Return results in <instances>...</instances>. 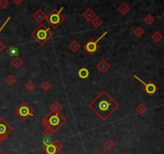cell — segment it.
Instances as JSON below:
<instances>
[{"mask_svg":"<svg viewBox=\"0 0 164 154\" xmlns=\"http://www.w3.org/2000/svg\"><path fill=\"white\" fill-rule=\"evenodd\" d=\"M88 106L103 121L107 120L119 108V103L106 90H102Z\"/></svg>","mask_w":164,"mask_h":154,"instance_id":"cell-1","label":"cell"},{"mask_svg":"<svg viewBox=\"0 0 164 154\" xmlns=\"http://www.w3.org/2000/svg\"><path fill=\"white\" fill-rule=\"evenodd\" d=\"M67 119L61 113L50 112L42 120V125L45 128H50L55 133L67 123Z\"/></svg>","mask_w":164,"mask_h":154,"instance_id":"cell-2","label":"cell"},{"mask_svg":"<svg viewBox=\"0 0 164 154\" xmlns=\"http://www.w3.org/2000/svg\"><path fill=\"white\" fill-rule=\"evenodd\" d=\"M31 36L35 38V40L38 42L41 46L44 45L50 38L53 37L52 32L50 28H48L43 23H40L39 26L31 33Z\"/></svg>","mask_w":164,"mask_h":154,"instance_id":"cell-3","label":"cell"},{"mask_svg":"<svg viewBox=\"0 0 164 154\" xmlns=\"http://www.w3.org/2000/svg\"><path fill=\"white\" fill-rule=\"evenodd\" d=\"M63 8H64L63 7H61L59 10L55 8L49 14H47V18L45 20L53 29H57L65 21L66 18L61 14Z\"/></svg>","mask_w":164,"mask_h":154,"instance_id":"cell-4","label":"cell"},{"mask_svg":"<svg viewBox=\"0 0 164 154\" xmlns=\"http://www.w3.org/2000/svg\"><path fill=\"white\" fill-rule=\"evenodd\" d=\"M14 112L19 116L23 120H26L28 117L34 115V110L26 103V102H23L18 108L15 109Z\"/></svg>","mask_w":164,"mask_h":154,"instance_id":"cell-5","label":"cell"},{"mask_svg":"<svg viewBox=\"0 0 164 154\" xmlns=\"http://www.w3.org/2000/svg\"><path fill=\"white\" fill-rule=\"evenodd\" d=\"M107 31H105L104 33L102 34V35L98 38L97 40H95V39H93V38H90V39L88 40L87 43H86L85 44L83 45V49H84L88 54H90V55H94L100 48L99 45L98 44V43H99V42L107 35Z\"/></svg>","mask_w":164,"mask_h":154,"instance_id":"cell-6","label":"cell"},{"mask_svg":"<svg viewBox=\"0 0 164 154\" xmlns=\"http://www.w3.org/2000/svg\"><path fill=\"white\" fill-rule=\"evenodd\" d=\"M13 127L9 125L2 117H0V140L3 141L9 137L10 133L13 131Z\"/></svg>","mask_w":164,"mask_h":154,"instance_id":"cell-7","label":"cell"},{"mask_svg":"<svg viewBox=\"0 0 164 154\" xmlns=\"http://www.w3.org/2000/svg\"><path fill=\"white\" fill-rule=\"evenodd\" d=\"M134 77H135L137 80H138V81L141 82V83L143 84V86H144L143 90H144L146 93L148 94L149 96H152V95H154V94L158 91V87L156 86V84H155L153 81H151V80L148 82V83H145L143 80L139 79V77L137 76L136 75H134Z\"/></svg>","mask_w":164,"mask_h":154,"instance_id":"cell-8","label":"cell"},{"mask_svg":"<svg viewBox=\"0 0 164 154\" xmlns=\"http://www.w3.org/2000/svg\"><path fill=\"white\" fill-rule=\"evenodd\" d=\"M96 67H97V69L99 70L101 73L105 74V73L111 68V64H110L109 63L107 62L105 59H102V60L96 65Z\"/></svg>","mask_w":164,"mask_h":154,"instance_id":"cell-9","label":"cell"},{"mask_svg":"<svg viewBox=\"0 0 164 154\" xmlns=\"http://www.w3.org/2000/svg\"><path fill=\"white\" fill-rule=\"evenodd\" d=\"M46 18H47V14L43 12L42 9H38L33 14V19L39 23H41L43 20H45Z\"/></svg>","mask_w":164,"mask_h":154,"instance_id":"cell-10","label":"cell"},{"mask_svg":"<svg viewBox=\"0 0 164 154\" xmlns=\"http://www.w3.org/2000/svg\"><path fill=\"white\" fill-rule=\"evenodd\" d=\"M83 16L87 21L90 22L95 16H96V14H95V12L93 11L90 8H87V9L83 13Z\"/></svg>","mask_w":164,"mask_h":154,"instance_id":"cell-11","label":"cell"},{"mask_svg":"<svg viewBox=\"0 0 164 154\" xmlns=\"http://www.w3.org/2000/svg\"><path fill=\"white\" fill-rule=\"evenodd\" d=\"M43 150L46 154H57L59 152L56 148L53 145L52 143L49 145H45L43 148Z\"/></svg>","mask_w":164,"mask_h":154,"instance_id":"cell-12","label":"cell"},{"mask_svg":"<svg viewBox=\"0 0 164 154\" xmlns=\"http://www.w3.org/2000/svg\"><path fill=\"white\" fill-rule=\"evenodd\" d=\"M6 52L8 55L11 57H17V55H19V48L15 46H11L6 50Z\"/></svg>","mask_w":164,"mask_h":154,"instance_id":"cell-13","label":"cell"},{"mask_svg":"<svg viewBox=\"0 0 164 154\" xmlns=\"http://www.w3.org/2000/svg\"><path fill=\"white\" fill-rule=\"evenodd\" d=\"M50 111L53 112L60 113V112L62 110V106L60 104L58 101H55L50 106Z\"/></svg>","mask_w":164,"mask_h":154,"instance_id":"cell-14","label":"cell"},{"mask_svg":"<svg viewBox=\"0 0 164 154\" xmlns=\"http://www.w3.org/2000/svg\"><path fill=\"white\" fill-rule=\"evenodd\" d=\"M103 146L106 149H107V151H111L112 149H114L116 146V144H115V142L111 139H107L106 141L104 142V144H103Z\"/></svg>","mask_w":164,"mask_h":154,"instance_id":"cell-15","label":"cell"},{"mask_svg":"<svg viewBox=\"0 0 164 154\" xmlns=\"http://www.w3.org/2000/svg\"><path fill=\"white\" fill-rule=\"evenodd\" d=\"M78 75H79L80 79H86L90 75V72L86 67H82V68H80L79 70V72H78Z\"/></svg>","mask_w":164,"mask_h":154,"instance_id":"cell-16","label":"cell"},{"mask_svg":"<svg viewBox=\"0 0 164 154\" xmlns=\"http://www.w3.org/2000/svg\"><path fill=\"white\" fill-rule=\"evenodd\" d=\"M11 63L12 66H13L14 68L18 69V68H19V67L23 66V60H22L21 58H19L17 56V57H14V59L11 60Z\"/></svg>","mask_w":164,"mask_h":154,"instance_id":"cell-17","label":"cell"},{"mask_svg":"<svg viewBox=\"0 0 164 154\" xmlns=\"http://www.w3.org/2000/svg\"><path fill=\"white\" fill-rule=\"evenodd\" d=\"M118 10H119V11L120 12V13H122V14L125 15V14H127V13L131 11V7H129V5L126 4V2H123V3L119 6Z\"/></svg>","mask_w":164,"mask_h":154,"instance_id":"cell-18","label":"cell"},{"mask_svg":"<svg viewBox=\"0 0 164 154\" xmlns=\"http://www.w3.org/2000/svg\"><path fill=\"white\" fill-rule=\"evenodd\" d=\"M68 48H69V49H71L73 52L75 53L80 49L81 46H80V44H79L76 40H73L71 43H70L69 46H68Z\"/></svg>","mask_w":164,"mask_h":154,"instance_id":"cell-19","label":"cell"},{"mask_svg":"<svg viewBox=\"0 0 164 154\" xmlns=\"http://www.w3.org/2000/svg\"><path fill=\"white\" fill-rule=\"evenodd\" d=\"M150 38H152V40L154 41V42H155V43H159V42L162 38V35H161L160 32H159V31H155V32L150 35Z\"/></svg>","mask_w":164,"mask_h":154,"instance_id":"cell-20","label":"cell"},{"mask_svg":"<svg viewBox=\"0 0 164 154\" xmlns=\"http://www.w3.org/2000/svg\"><path fill=\"white\" fill-rule=\"evenodd\" d=\"M5 82H6L9 86H13V85L15 84V82H16V78H15L13 75H9L8 76L6 77Z\"/></svg>","mask_w":164,"mask_h":154,"instance_id":"cell-21","label":"cell"},{"mask_svg":"<svg viewBox=\"0 0 164 154\" xmlns=\"http://www.w3.org/2000/svg\"><path fill=\"white\" fill-rule=\"evenodd\" d=\"M90 23H91V24H92V26H94L95 27H99V26H101V24L102 23V21L101 20V19H100L99 17L98 16H95L94 19L90 21Z\"/></svg>","mask_w":164,"mask_h":154,"instance_id":"cell-22","label":"cell"},{"mask_svg":"<svg viewBox=\"0 0 164 154\" xmlns=\"http://www.w3.org/2000/svg\"><path fill=\"white\" fill-rule=\"evenodd\" d=\"M155 18H154L150 14H148L143 19V21L145 22L147 25H151V24L155 22Z\"/></svg>","mask_w":164,"mask_h":154,"instance_id":"cell-23","label":"cell"},{"mask_svg":"<svg viewBox=\"0 0 164 154\" xmlns=\"http://www.w3.org/2000/svg\"><path fill=\"white\" fill-rule=\"evenodd\" d=\"M136 110H137V112H138L140 115H143V114L147 111V108L143 103H140V104L137 107Z\"/></svg>","mask_w":164,"mask_h":154,"instance_id":"cell-24","label":"cell"},{"mask_svg":"<svg viewBox=\"0 0 164 154\" xmlns=\"http://www.w3.org/2000/svg\"><path fill=\"white\" fill-rule=\"evenodd\" d=\"M35 87H36L35 84H34L33 81H31V80L28 81L26 84H25V88H26L28 91H32L35 88Z\"/></svg>","mask_w":164,"mask_h":154,"instance_id":"cell-25","label":"cell"},{"mask_svg":"<svg viewBox=\"0 0 164 154\" xmlns=\"http://www.w3.org/2000/svg\"><path fill=\"white\" fill-rule=\"evenodd\" d=\"M144 34V31H143V29L140 26H138V27H136L135 29V31H134V35L137 37H141V36H143V35Z\"/></svg>","mask_w":164,"mask_h":154,"instance_id":"cell-26","label":"cell"},{"mask_svg":"<svg viewBox=\"0 0 164 154\" xmlns=\"http://www.w3.org/2000/svg\"><path fill=\"white\" fill-rule=\"evenodd\" d=\"M52 144H53V145H54V146L56 148V149H57L58 152L61 151V150L62 149V148H63V145H62V143H61L59 140H55L52 141Z\"/></svg>","mask_w":164,"mask_h":154,"instance_id":"cell-27","label":"cell"},{"mask_svg":"<svg viewBox=\"0 0 164 154\" xmlns=\"http://www.w3.org/2000/svg\"><path fill=\"white\" fill-rule=\"evenodd\" d=\"M50 88H51V85H50V84L49 83L48 81H44L43 83V84H41V88L43 89V91H49L50 89Z\"/></svg>","mask_w":164,"mask_h":154,"instance_id":"cell-28","label":"cell"},{"mask_svg":"<svg viewBox=\"0 0 164 154\" xmlns=\"http://www.w3.org/2000/svg\"><path fill=\"white\" fill-rule=\"evenodd\" d=\"M43 135L44 137H51L54 135V132L50 128H46L43 132Z\"/></svg>","mask_w":164,"mask_h":154,"instance_id":"cell-29","label":"cell"},{"mask_svg":"<svg viewBox=\"0 0 164 154\" xmlns=\"http://www.w3.org/2000/svg\"><path fill=\"white\" fill-rule=\"evenodd\" d=\"M10 2L9 1H7V0H1L0 1V7H2V9H6L7 7H9Z\"/></svg>","mask_w":164,"mask_h":154,"instance_id":"cell-30","label":"cell"},{"mask_svg":"<svg viewBox=\"0 0 164 154\" xmlns=\"http://www.w3.org/2000/svg\"><path fill=\"white\" fill-rule=\"evenodd\" d=\"M43 143L45 144V145H49V144H50L52 143L51 137H43Z\"/></svg>","mask_w":164,"mask_h":154,"instance_id":"cell-31","label":"cell"},{"mask_svg":"<svg viewBox=\"0 0 164 154\" xmlns=\"http://www.w3.org/2000/svg\"><path fill=\"white\" fill-rule=\"evenodd\" d=\"M10 19H11V17H8V18H7V20H6V21L4 22V23L2 24V26H1V27H0V32H1V31H2V29L4 28L5 26H6V25H7V23H8V22H9ZM0 42H1V40H0Z\"/></svg>","mask_w":164,"mask_h":154,"instance_id":"cell-32","label":"cell"},{"mask_svg":"<svg viewBox=\"0 0 164 154\" xmlns=\"http://www.w3.org/2000/svg\"><path fill=\"white\" fill-rule=\"evenodd\" d=\"M5 48H6V47H5L4 44L2 42H0V52H2V51L5 50Z\"/></svg>","mask_w":164,"mask_h":154,"instance_id":"cell-33","label":"cell"},{"mask_svg":"<svg viewBox=\"0 0 164 154\" xmlns=\"http://www.w3.org/2000/svg\"><path fill=\"white\" fill-rule=\"evenodd\" d=\"M13 2H14L16 5H19L21 4L22 2H23V1H22V0H19V1H17V0H13Z\"/></svg>","mask_w":164,"mask_h":154,"instance_id":"cell-34","label":"cell"},{"mask_svg":"<svg viewBox=\"0 0 164 154\" xmlns=\"http://www.w3.org/2000/svg\"><path fill=\"white\" fill-rule=\"evenodd\" d=\"M99 154H107V153H106V152H105L102 151V152H99Z\"/></svg>","mask_w":164,"mask_h":154,"instance_id":"cell-35","label":"cell"},{"mask_svg":"<svg viewBox=\"0 0 164 154\" xmlns=\"http://www.w3.org/2000/svg\"><path fill=\"white\" fill-rule=\"evenodd\" d=\"M0 154H2V151H1V150H0Z\"/></svg>","mask_w":164,"mask_h":154,"instance_id":"cell-36","label":"cell"},{"mask_svg":"<svg viewBox=\"0 0 164 154\" xmlns=\"http://www.w3.org/2000/svg\"><path fill=\"white\" fill-rule=\"evenodd\" d=\"M1 144H2V141H1V140H0V145H1Z\"/></svg>","mask_w":164,"mask_h":154,"instance_id":"cell-37","label":"cell"},{"mask_svg":"<svg viewBox=\"0 0 164 154\" xmlns=\"http://www.w3.org/2000/svg\"><path fill=\"white\" fill-rule=\"evenodd\" d=\"M2 154H7V153H2Z\"/></svg>","mask_w":164,"mask_h":154,"instance_id":"cell-38","label":"cell"}]
</instances>
